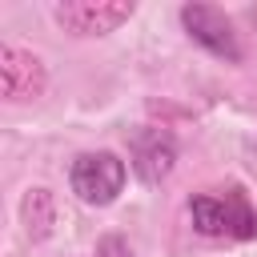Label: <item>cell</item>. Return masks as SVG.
Returning a JSON list of instances; mask_svg holds the SVG:
<instances>
[{"label":"cell","mask_w":257,"mask_h":257,"mask_svg":"<svg viewBox=\"0 0 257 257\" xmlns=\"http://www.w3.org/2000/svg\"><path fill=\"white\" fill-rule=\"evenodd\" d=\"M189 217L201 237H257V213L241 193H225V197L201 193L189 201Z\"/></svg>","instance_id":"cell-1"},{"label":"cell","mask_w":257,"mask_h":257,"mask_svg":"<svg viewBox=\"0 0 257 257\" xmlns=\"http://www.w3.org/2000/svg\"><path fill=\"white\" fill-rule=\"evenodd\" d=\"M68 185H72V193L84 205H96V209L100 205H112L116 193L124 189V161L116 153H108V149L80 153L72 161V169H68Z\"/></svg>","instance_id":"cell-2"},{"label":"cell","mask_w":257,"mask_h":257,"mask_svg":"<svg viewBox=\"0 0 257 257\" xmlns=\"http://www.w3.org/2000/svg\"><path fill=\"white\" fill-rule=\"evenodd\" d=\"M52 16L72 36H104L133 16V4H124V0H96V4L92 0H64L52 8Z\"/></svg>","instance_id":"cell-3"},{"label":"cell","mask_w":257,"mask_h":257,"mask_svg":"<svg viewBox=\"0 0 257 257\" xmlns=\"http://www.w3.org/2000/svg\"><path fill=\"white\" fill-rule=\"evenodd\" d=\"M181 24H185V32H189L201 48H209L213 56H221V60H229V64L241 60L237 32H233V24H229V16H225L221 8H213V4H185V8H181Z\"/></svg>","instance_id":"cell-4"},{"label":"cell","mask_w":257,"mask_h":257,"mask_svg":"<svg viewBox=\"0 0 257 257\" xmlns=\"http://www.w3.org/2000/svg\"><path fill=\"white\" fill-rule=\"evenodd\" d=\"M44 80L48 76H44V64L36 52H28L12 40L0 44V92H4V100H12V104L36 100L44 92Z\"/></svg>","instance_id":"cell-5"},{"label":"cell","mask_w":257,"mask_h":257,"mask_svg":"<svg viewBox=\"0 0 257 257\" xmlns=\"http://www.w3.org/2000/svg\"><path fill=\"white\" fill-rule=\"evenodd\" d=\"M177 165V145L169 133L153 128V133H141L137 145H133V169L145 185H161Z\"/></svg>","instance_id":"cell-6"},{"label":"cell","mask_w":257,"mask_h":257,"mask_svg":"<svg viewBox=\"0 0 257 257\" xmlns=\"http://www.w3.org/2000/svg\"><path fill=\"white\" fill-rule=\"evenodd\" d=\"M96 257H133V253H128V245H124L120 237H104V241L96 245Z\"/></svg>","instance_id":"cell-7"}]
</instances>
